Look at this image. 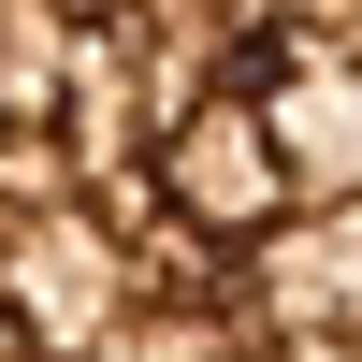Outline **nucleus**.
<instances>
[{"mask_svg":"<svg viewBox=\"0 0 362 362\" xmlns=\"http://www.w3.org/2000/svg\"><path fill=\"white\" fill-rule=\"evenodd\" d=\"M0 362H362V0H0Z\"/></svg>","mask_w":362,"mask_h":362,"instance_id":"nucleus-1","label":"nucleus"}]
</instances>
